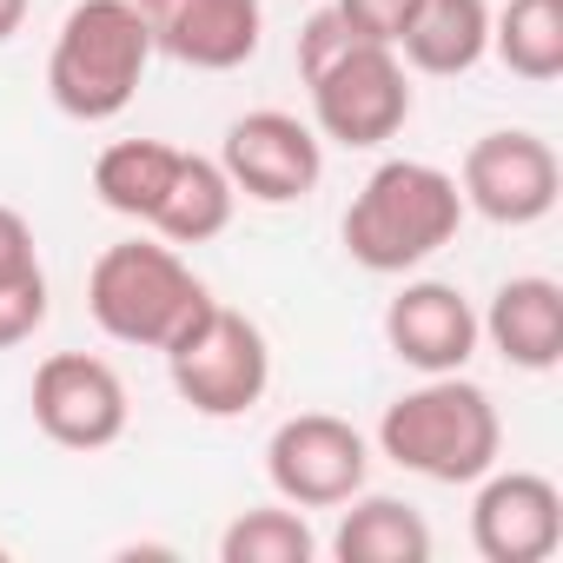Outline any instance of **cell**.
I'll return each instance as SVG.
<instances>
[{
    "mask_svg": "<svg viewBox=\"0 0 563 563\" xmlns=\"http://www.w3.org/2000/svg\"><path fill=\"white\" fill-rule=\"evenodd\" d=\"M457 225H464L457 173H444L431 159H385L352 192L339 232H345L352 265H365L378 278H405L424 258H438L457 239Z\"/></svg>",
    "mask_w": 563,
    "mask_h": 563,
    "instance_id": "1",
    "label": "cell"
},
{
    "mask_svg": "<svg viewBox=\"0 0 563 563\" xmlns=\"http://www.w3.org/2000/svg\"><path fill=\"white\" fill-rule=\"evenodd\" d=\"M378 451L411 477L477 484L504 457V418H497L484 385H471L464 372H438V378H424V385H411L405 398L385 405Z\"/></svg>",
    "mask_w": 563,
    "mask_h": 563,
    "instance_id": "2",
    "label": "cell"
},
{
    "mask_svg": "<svg viewBox=\"0 0 563 563\" xmlns=\"http://www.w3.org/2000/svg\"><path fill=\"white\" fill-rule=\"evenodd\" d=\"M146 67L153 34L133 0H80L47 47V100L80 126H107L140 100Z\"/></svg>",
    "mask_w": 563,
    "mask_h": 563,
    "instance_id": "3",
    "label": "cell"
},
{
    "mask_svg": "<svg viewBox=\"0 0 563 563\" xmlns=\"http://www.w3.org/2000/svg\"><path fill=\"white\" fill-rule=\"evenodd\" d=\"M206 278L179 258L166 239H120L87 272V312L113 345L166 352L199 312H206Z\"/></svg>",
    "mask_w": 563,
    "mask_h": 563,
    "instance_id": "4",
    "label": "cell"
},
{
    "mask_svg": "<svg viewBox=\"0 0 563 563\" xmlns=\"http://www.w3.org/2000/svg\"><path fill=\"white\" fill-rule=\"evenodd\" d=\"M312 87V133L352 153H372L405 133L411 120V67L385 41H345L325 67L306 74Z\"/></svg>",
    "mask_w": 563,
    "mask_h": 563,
    "instance_id": "5",
    "label": "cell"
},
{
    "mask_svg": "<svg viewBox=\"0 0 563 563\" xmlns=\"http://www.w3.org/2000/svg\"><path fill=\"white\" fill-rule=\"evenodd\" d=\"M166 378L199 418H245L272 385V345L239 306L206 299V312L166 345Z\"/></svg>",
    "mask_w": 563,
    "mask_h": 563,
    "instance_id": "6",
    "label": "cell"
},
{
    "mask_svg": "<svg viewBox=\"0 0 563 563\" xmlns=\"http://www.w3.org/2000/svg\"><path fill=\"white\" fill-rule=\"evenodd\" d=\"M265 477L299 510H339L372 477V438L339 411H299L265 438Z\"/></svg>",
    "mask_w": 563,
    "mask_h": 563,
    "instance_id": "7",
    "label": "cell"
},
{
    "mask_svg": "<svg viewBox=\"0 0 563 563\" xmlns=\"http://www.w3.org/2000/svg\"><path fill=\"white\" fill-rule=\"evenodd\" d=\"M457 192H464V212H477L490 225H537L556 212V192H563L556 146L530 126L484 133V140H471V153L457 166Z\"/></svg>",
    "mask_w": 563,
    "mask_h": 563,
    "instance_id": "8",
    "label": "cell"
},
{
    "mask_svg": "<svg viewBox=\"0 0 563 563\" xmlns=\"http://www.w3.org/2000/svg\"><path fill=\"white\" fill-rule=\"evenodd\" d=\"M27 405H34V424L47 444L60 451H107L126 438V418H133V398H126V378L93 358V352H54L34 365V385H27Z\"/></svg>",
    "mask_w": 563,
    "mask_h": 563,
    "instance_id": "9",
    "label": "cell"
},
{
    "mask_svg": "<svg viewBox=\"0 0 563 563\" xmlns=\"http://www.w3.org/2000/svg\"><path fill=\"white\" fill-rule=\"evenodd\" d=\"M219 166H225L239 199L292 206V199H306L325 179V140L299 113H286V107H252V113H239L225 126Z\"/></svg>",
    "mask_w": 563,
    "mask_h": 563,
    "instance_id": "10",
    "label": "cell"
},
{
    "mask_svg": "<svg viewBox=\"0 0 563 563\" xmlns=\"http://www.w3.org/2000/svg\"><path fill=\"white\" fill-rule=\"evenodd\" d=\"M471 543L484 563H550L563 543V490L543 471H484L471 497Z\"/></svg>",
    "mask_w": 563,
    "mask_h": 563,
    "instance_id": "11",
    "label": "cell"
},
{
    "mask_svg": "<svg viewBox=\"0 0 563 563\" xmlns=\"http://www.w3.org/2000/svg\"><path fill=\"white\" fill-rule=\"evenodd\" d=\"M133 8L153 34V54H173L192 74H232L265 41L258 0H133Z\"/></svg>",
    "mask_w": 563,
    "mask_h": 563,
    "instance_id": "12",
    "label": "cell"
},
{
    "mask_svg": "<svg viewBox=\"0 0 563 563\" xmlns=\"http://www.w3.org/2000/svg\"><path fill=\"white\" fill-rule=\"evenodd\" d=\"M385 345L418 378H438V372H464L477 358L484 332H477V312L457 286H444V278H405L398 299L385 306Z\"/></svg>",
    "mask_w": 563,
    "mask_h": 563,
    "instance_id": "13",
    "label": "cell"
},
{
    "mask_svg": "<svg viewBox=\"0 0 563 563\" xmlns=\"http://www.w3.org/2000/svg\"><path fill=\"white\" fill-rule=\"evenodd\" d=\"M477 332L510 372H556L563 365V286L543 272H517L477 312Z\"/></svg>",
    "mask_w": 563,
    "mask_h": 563,
    "instance_id": "14",
    "label": "cell"
},
{
    "mask_svg": "<svg viewBox=\"0 0 563 563\" xmlns=\"http://www.w3.org/2000/svg\"><path fill=\"white\" fill-rule=\"evenodd\" d=\"M490 54V0H418L398 34V60L431 80H457Z\"/></svg>",
    "mask_w": 563,
    "mask_h": 563,
    "instance_id": "15",
    "label": "cell"
},
{
    "mask_svg": "<svg viewBox=\"0 0 563 563\" xmlns=\"http://www.w3.org/2000/svg\"><path fill=\"white\" fill-rule=\"evenodd\" d=\"M339 510H345L339 530H332V556L339 563H431V523L405 497L358 490Z\"/></svg>",
    "mask_w": 563,
    "mask_h": 563,
    "instance_id": "16",
    "label": "cell"
},
{
    "mask_svg": "<svg viewBox=\"0 0 563 563\" xmlns=\"http://www.w3.org/2000/svg\"><path fill=\"white\" fill-rule=\"evenodd\" d=\"M232 212H239V192H232L225 166L206 159V153H179V173H173V186H166V199L146 225L166 245H206L232 225Z\"/></svg>",
    "mask_w": 563,
    "mask_h": 563,
    "instance_id": "17",
    "label": "cell"
},
{
    "mask_svg": "<svg viewBox=\"0 0 563 563\" xmlns=\"http://www.w3.org/2000/svg\"><path fill=\"white\" fill-rule=\"evenodd\" d=\"M173 173H179V146H166V140H113V146L93 159V199H100L107 212L146 225V219L159 212Z\"/></svg>",
    "mask_w": 563,
    "mask_h": 563,
    "instance_id": "18",
    "label": "cell"
},
{
    "mask_svg": "<svg viewBox=\"0 0 563 563\" xmlns=\"http://www.w3.org/2000/svg\"><path fill=\"white\" fill-rule=\"evenodd\" d=\"M490 54L530 87L563 80V0H504V14H490Z\"/></svg>",
    "mask_w": 563,
    "mask_h": 563,
    "instance_id": "19",
    "label": "cell"
},
{
    "mask_svg": "<svg viewBox=\"0 0 563 563\" xmlns=\"http://www.w3.org/2000/svg\"><path fill=\"white\" fill-rule=\"evenodd\" d=\"M319 556V537L306 523L299 504H258V510H239L225 530H219V563H312Z\"/></svg>",
    "mask_w": 563,
    "mask_h": 563,
    "instance_id": "20",
    "label": "cell"
},
{
    "mask_svg": "<svg viewBox=\"0 0 563 563\" xmlns=\"http://www.w3.org/2000/svg\"><path fill=\"white\" fill-rule=\"evenodd\" d=\"M47 325V272L21 265V272H0V352L27 345Z\"/></svg>",
    "mask_w": 563,
    "mask_h": 563,
    "instance_id": "21",
    "label": "cell"
},
{
    "mask_svg": "<svg viewBox=\"0 0 563 563\" xmlns=\"http://www.w3.org/2000/svg\"><path fill=\"white\" fill-rule=\"evenodd\" d=\"M339 8V21L358 34V41H385V47H398V34L411 27V14H418V0H332Z\"/></svg>",
    "mask_w": 563,
    "mask_h": 563,
    "instance_id": "22",
    "label": "cell"
},
{
    "mask_svg": "<svg viewBox=\"0 0 563 563\" xmlns=\"http://www.w3.org/2000/svg\"><path fill=\"white\" fill-rule=\"evenodd\" d=\"M21 265H41L34 225H27V212H14V206H0V272H21Z\"/></svg>",
    "mask_w": 563,
    "mask_h": 563,
    "instance_id": "23",
    "label": "cell"
},
{
    "mask_svg": "<svg viewBox=\"0 0 563 563\" xmlns=\"http://www.w3.org/2000/svg\"><path fill=\"white\" fill-rule=\"evenodd\" d=\"M27 8H34V0H0V47H8V41L27 27Z\"/></svg>",
    "mask_w": 563,
    "mask_h": 563,
    "instance_id": "24",
    "label": "cell"
}]
</instances>
